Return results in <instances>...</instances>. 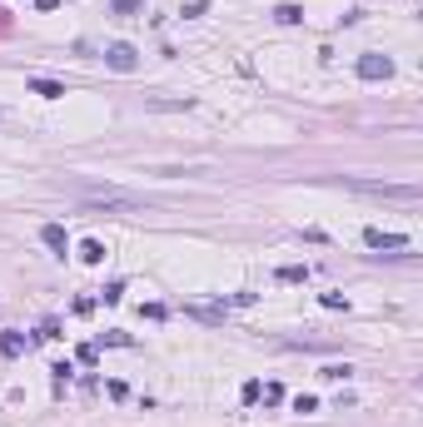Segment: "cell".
<instances>
[{
    "mask_svg": "<svg viewBox=\"0 0 423 427\" xmlns=\"http://www.w3.org/2000/svg\"><path fill=\"white\" fill-rule=\"evenodd\" d=\"M319 303H324V308H349V298H344V293H324Z\"/></svg>",
    "mask_w": 423,
    "mask_h": 427,
    "instance_id": "obj_11",
    "label": "cell"
},
{
    "mask_svg": "<svg viewBox=\"0 0 423 427\" xmlns=\"http://www.w3.org/2000/svg\"><path fill=\"white\" fill-rule=\"evenodd\" d=\"M324 378H329V382H344V378H349V368H344V362H334V368H324Z\"/></svg>",
    "mask_w": 423,
    "mask_h": 427,
    "instance_id": "obj_12",
    "label": "cell"
},
{
    "mask_svg": "<svg viewBox=\"0 0 423 427\" xmlns=\"http://www.w3.org/2000/svg\"><path fill=\"white\" fill-rule=\"evenodd\" d=\"M314 408H319V397H309V393L294 397V413H314Z\"/></svg>",
    "mask_w": 423,
    "mask_h": 427,
    "instance_id": "obj_10",
    "label": "cell"
},
{
    "mask_svg": "<svg viewBox=\"0 0 423 427\" xmlns=\"http://www.w3.org/2000/svg\"><path fill=\"white\" fill-rule=\"evenodd\" d=\"M35 5H40V10H55V5H60V0H35Z\"/></svg>",
    "mask_w": 423,
    "mask_h": 427,
    "instance_id": "obj_14",
    "label": "cell"
},
{
    "mask_svg": "<svg viewBox=\"0 0 423 427\" xmlns=\"http://www.w3.org/2000/svg\"><path fill=\"white\" fill-rule=\"evenodd\" d=\"M40 239H45V249H55L60 259H65V249H70V233L60 229V224H45V229H40Z\"/></svg>",
    "mask_w": 423,
    "mask_h": 427,
    "instance_id": "obj_5",
    "label": "cell"
},
{
    "mask_svg": "<svg viewBox=\"0 0 423 427\" xmlns=\"http://www.w3.org/2000/svg\"><path fill=\"white\" fill-rule=\"evenodd\" d=\"M80 259H85V264H100V259H105V244H100V239H85V244H80Z\"/></svg>",
    "mask_w": 423,
    "mask_h": 427,
    "instance_id": "obj_7",
    "label": "cell"
},
{
    "mask_svg": "<svg viewBox=\"0 0 423 427\" xmlns=\"http://www.w3.org/2000/svg\"><path fill=\"white\" fill-rule=\"evenodd\" d=\"M274 20H279V25H299L304 10H299V5H279V10H274Z\"/></svg>",
    "mask_w": 423,
    "mask_h": 427,
    "instance_id": "obj_8",
    "label": "cell"
},
{
    "mask_svg": "<svg viewBox=\"0 0 423 427\" xmlns=\"http://www.w3.org/2000/svg\"><path fill=\"white\" fill-rule=\"evenodd\" d=\"M30 90H35V95H45V100H60V95H65V84H60V80H40V75H35V80H30Z\"/></svg>",
    "mask_w": 423,
    "mask_h": 427,
    "instance_id": "obj_6",
    "label": "cell"
},
{
    "mask_svg": "<svg viewBox=\"0 0 423 427\" xmlns=\"http://www.w3.org/2000/svg\"><path fill=\"white\" fill-rule=\"evenodd\" d=\"M354 189H364V194H384V199H418V184H373V179H358Z\"/></svg>",
    "mask_w": 423,
    "mask_h": 427,
    "instance_id": "obj_1",
    "label": "cell"
},
{
    "mask_svg": "<svg viewBox=\"0 0 423 427\" xmlns=\"http://www.w3.org/2000/svg\"><path fill=\"white\" fill-rule=\"evenodd\" d=\"M364 244H369V249H389V253H404V249H409L404 233H384V229H364Z\"/></svg>",
    "mask_w": 423,
    "mask_h": 427,
    "instance_id": "obj_3",
    "label": "cell"
},
{
    "mask_svg": "<svg viewBox=\"0 0 423 427\" xmlns=\"http://www.w3.org/2000/svg\"><path fill=\"white\" fill-rule=\"evenodd\" d=\"M105 65L120 70V75H130V70L140 65V60H135V45H110V50H105Z\"/></svg>",
    "mask_w": 423,
    "mask_h": 427,
    "instance_id": "obj_4",
    "label": "cell"
},
{
    "mask_svg": "<svg viewBox=\"0 0 423 427\" xmlns=\"http://www.w3.org/2000/svg\"><path fill=\"white\" fill-rule=\"evenodd\" d=\"M389 75H393L389 55H364V60H358V80H389Z\"/></svg>",
    "mask_w": 423,
    "mask_h": 427,
    "instance_id": "obj_2",
    "label": "cell"
},
{
    "mask_svg": "<svg viewBox=\"0 0 423 427\" xmlns=\"http://www.w3.org/2000/svg\"><path fill=\"white\" fill-rule=\"evenodd\" d=\"M20 348H25V338H20V333H0V353H20Z\"/></svg>",
    "mask_w": 423,
    "mask_h": 427,
    "instance_id": "obj_9",
    "label": "cell"
},
{
    "mask_svg": "<svg viewBox=\"0 0 423 427\" xmlns=\"http://www.w3.org/2000/svg\"><path fill=\"white\" fill-rule=\"evenodd\" d=\"M140 5V0H115V10H135Z\"/></svg>",
    "mask_w": 423,
    "mask_h": 427,
    "instance_id": "obj_13",
    "label": "cell"
}]
</instances>
